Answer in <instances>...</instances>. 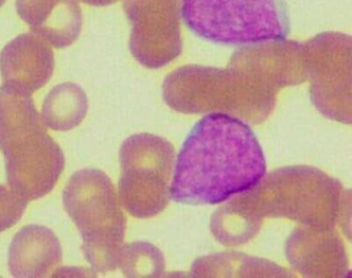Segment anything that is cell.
<instances>
[{"label":"cell","mask_w":352,"mask_h":278,"mask_svg":"<svg viewBox=\"0 0 352 278\" xmlns=\"http://www.w3.org/2000/svg\"><path fill=\"white\" fill-rule=\"evenodd\" d=\"M349 191L339 180L308 166L284 167L270 173L211 218L214 237L226 246L252 240L265 218H287L302 226L333 228L345 217Z\"/></svg>","instance_id":"obj_1"},{"label":"cell","mask_w":352,"mask_h":278,"mask_svg":"<svg viewBox=\"0 0 352 278\" xmlns=\"http://www.w3.org/2000/svg\"><path fill=\"white\" fill-rule=\"evenodd\" d=\"M267 172L251 127L226 113L201 119L177 160L170 197L186 205H217L254 187Z\"/></svg>","instance_id":"obj_2"},{"label":"cell","mask_w":352,"mask_h":278,"mask_svg":"<svg viewBox=\"0 0 352 278\" xmlns=\"http://www.w3.org/2000/svg\"><path fill=\"white\" fill-rule=\"evenodd\" d=\"M0 150L10 186L28 201L51 193L65 170V154L32 96L6 84L0 87Z\"/></svg>","instance_id":"obj_3"},{"label":"cell","mask_w":352,"mask_h":278,"mask_svg":"<svg viewBox=\"0 0 352 278\" xmlns=\"http://www.w3.org/2000/svg\"><path fill=\"white\" fill-rule=\"evenodd\" d=\"M162 96L176 112L203 114L218 111L251 125L267 120L277 100L276 92L230 65L228 69L197 65L179 67L164 80Z\"/></svg>","instance_id":"obj_4"},{"label":"cell","mask_w":352,"mask_h":278,"mask_svg":"<svg viewBox=\"0 0 352 278\" xmlns=\"http://www.w3.org/2000/svg\"><path fill=\"white\" fill-rule=\"evenodd\" d=\"M65 211L79 230L84 257L96 272L118 267L126 218L108 175L98 169L78 171L63 195Z\"/></svg>","instance_id":"obj_5"},{"label":"cell","mask_w":352,"mask_h":278,"mask_svg":"<svg viewBox=\"0 0 352 278\" xmlns=\"http://www.w3.org/2000/svg\"><path fill=\"white\" fill-rule=\"evenodd\" d=\"M181 14L192 34L215 44L284 40L290 32L286 0H182Z\"/></svg>","instance_id":"obj_6"},{"label":"cell","mask_w":352,"mask_h":278,"mask_svg":"<svg viewBox=\"0 0 352 278\" xmlns=\"http://www.w3.org/2000/svg\"><path fill=\"white\" fill-rule=\"evenodd\" d=\"M121 203L133 217L149 218L166 209L175 162L174 146L164 138L138 133L120 148Z\"/></svg>","instance_id":"obj_7"},{"label":"cell","mask_w":352,"mask_h":278,"mask_svg":"<svg viewBox=\"0 0 352 278\" xmlns=\"http://www.w3.org/2000/svg\"><path fill=\"white\" fill-rule=\"evenodd\" d=\"M351 36L322 32L304 43L310 98L327 118L351 123Z\"/></svg>","instance_id":"obj_8"},{"label":"cell","mask_w":352,"mask_h":278,"mask_svg":"<svg viewBox=\"0 0 352 278\" xmlns=\"http://www.w3.org/2000/svg\"><path fill=\"white\" fill-rule=\"evenodd\" d=\"M129 50L143 67L160 69L182 52L180 0H124Z\"/></svg>","instance_id":"obj_9"},{"label":"cell","mask_w":352,"mask_h":278,"mask_svg":"<svg viewBox=\"0 0 352 278\" xmlns=\"http://www.w3.org/2000/svg\"><path fill=\"white\" fill-rule=\"evenodd\" d=\"M230 65L250 72L270 89L279 92L308 79L304 44L296 41L257 43L239 49Z\"/></svg>","instance_id":"obj_10"},{"label":"cell","mask_w":352,"mask_h":278,"mask_svg":"<svg viewBox=\"0 0 352 278\" xmlns=\"http://www.w3.org/2000/svg\"><path fill=\"white\" fill-rule=\"evenodd\" d=\"M285 255L308 277H342L348 270L345 245L333 228H296L286 241Z\"/></svg>","instance_id":"obj_11"},{"label":"cell","mask_w":352,"mask_h":278,"mask_svg":"<svg viewBox=\"0 0 352 278\" xmlns=\"http://www.w3.org/2000/svg\"><path fill=\"white\" fill-rule=\"evenodd\" d=\"M54 67L50 44L34 34L17 36L0 53L3 84L30 96L50 81Z\"/></svg>","instance_id":"obj_12"},{"label":"cell","mask_w":352,"mask_h":278,"mask_svg":"<svg viewBox=\"0 0 352 278\" xmlns=\"http://www.w3.org/2000/svg\"><path fill=\"white\" fill-rule=\"evenodd\" d=\"M16 9L32 34L55 48L71 46L81 34L82 11L76 0H16Z\"/></svg>","instance_id":"obj_13"},{"label":"cell","mask_w":352,"mask_h":278,"mask_svg":"<svg viewBox=\"0 0 352 278\" xmlns=\"http://www.w3.org/2000/svg\"><path fill=\"white\" fill-rule=\"evenodd\" d=\"M63 261V247L53 231L38 224L24 226L9 249V270L14 277H46Z\"/></svg>","instance_id":"obj_14"},{"label":"cell","mask_w":352,"mask_h":278,"mask_svg":"<svg viewBox=\"0 0 352 278\" xmlns=\"http://www.w3.org/2000/svg\"><path fill=\"white\" fill-rule=\"evenodd\" d=\"M191 273L197 277H289V272L265 259L244 253H217L199 257L193 263Z\"/></svg>","instance_id":"obj_15"},{"label":"cell","mask_w":352,"mask_h":278,"mask_svg":"<svg viewBox=\"0 0 352 278\" xmlns=\"http://www.w3.org/2000/svg\"><path fill=\"white\" fill-rule=\"evenodd\" d=\"M88 98L77 84L55 86L43 104L45 125L56 131H67L81 125L88 113Z\"/></svg>","instance_id":"obj_16"},{"label":"cell","mask_w":352,"mask_h":278,"mask_svg":"<svg viewBox=\"0 0 352 278\" xmlns=\"http://www.w3.org/2000/svg\"><path fill=\"white\" fill-rule=\"evenodd\" d=\"M118 266L127 277H158L164 271V255L147 242H133L121 247Z\"/></svg>","instance_id":"obj_17"},{"label":"cell","mask_w":352,"mask_h":278,"mask_svg":"<svg viewBox=\"0 0 352 278\" xmlns=\"http://www.w3.org/2000/svg\"><path fill=\"white\" fill-rule=\"evenodd\" d=\"M28 200L6 185H0V233L13 228L21 220Z\"/></svg>","instance_id":"obj_18"},{"label":"cell","mask_w":352,"mask_h":278,"mask_svg":"<svg viewBox=\"0 0 352 278\" xmlns=\"http://www.w3.org/2000/svg\"><path fill=\"white\" fill-rule=\"evenodd\" d=\"M77 3H83L91 7H107L117 3L118 0H76Z\"/></svg>","instance_id":"obj_19"},{"label":"cell","mask_w":352,"mask_h":278,"mask_svg":"<svg viewBox=\"0 0 352 278\" xmlns=\"http://www.w3.org/2000/svg\"><path fill=\"white\" fill-rule=\"evenodd\" d=\"M6 1H7V0H0V8L3 7V6L5 5Z\"/></svg>","instance_id":"obj_20"}]
</instances>
